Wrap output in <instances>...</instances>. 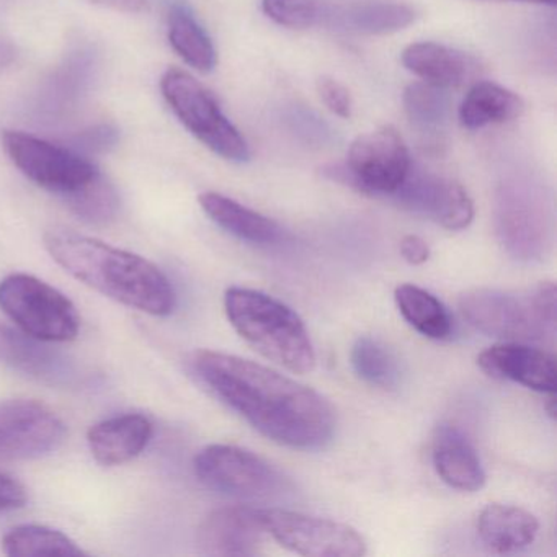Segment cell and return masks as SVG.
Returning a JSON list of instances; mask_svg holds the SVG:
<instances>
[{
    "label": "cell",
    "instance_id": "603a6c76",
    "mask_svg": "<svg viewBox=\"0 0 557 557\" xmlns=\"http://www.w3.org/2000/svg\"><path fill=\"white\" fill-rule=\"evenodd\" d=\"M169 44L198 73H211L216 67L213 41L184 5H174L169 12Z\"/></svg>",
    "mask_w": 557,
    "mask_h": 557
},
{
    "label": "cell",
    "instance_id": "3957f363",
    "mask_svg": "<svg viewBox=\"0 0 557 557\" xmlns=\"http://www.w3.org/2000/svg\"><path fill=\"white\" fill-rule=\"evenodd\" d=\"M224 311L234 331L267 360L295 374L314 370L318 358L308 327L285 302L233 286L224 295Z\"/></svg>",
    "mask_w": 557,
    "mask_h": 557
},
{
    "label": "cell",
    "instance_id": "d4e9b609",
    "mask_svg": "<svg viewBox=\"0 0 557 557\" xmlns=\"http://www.w3.org/2000/svg\"><path fill=\"white\" fill-rule=\"evenodd\" d=\"M337 24L355 34L387 35L404 30L416 21V11L396 2L350 5L337 14Z\"/></svg>",
    "mask_w": 557,
    "mask_h": 557
},
{
    "label": "cell",
    "instance_id": "4fadbf2b",
    "mask_svg": "<svg viewBox=\"0 0 557 557\" xmlns=\"http://www.w3.org/2000/svg\"><path fill=\"white\" fill-rule=\"evenodd\" d=\"M48 342L32 337L21 329L0 324V361L18 373L51 387L76 386L81 371L76 361Z\"/></svg>",
    "mask_w": 557,
    "mask_h": 557
},
{
    "label": "cell",
    "instance_id": "2e32d148",
    "mask_svg": "<svg viewBox=\"0 0 557 557\" xmlns=\"http://www.w3.org/2000/svg\"><path fill=\"white\" fill-rule=\"evenodd\" d=\"M400 58L407 71L443 89L468 86L481 74V64L471 54L432 41L409 45Z\"/></svg>",
    "mask_w": 557,
    "mask_h": 557
},
{
    "label": "cell",
    "instance_id": "277c9868",
    "mask_svg": "<svg viewBox=\"0 0 557 557\" xmlns=\"http://www.w3.org/2000/svg\"><path fill=\"white\" fill-rule=\"evenodd\" d=\"M556 285L543 282L524 293L474 288L462 293V318L482 334L505 342H553L556 337Z\"/></svg>",
    "mask_w": 557,
    "mask_h": 557
},
{
    "label": "cell",
    "instance_id": "484cf974",
    "mask_svg": "<svg viewBox=\"0 0 557 557\" xmlns=\"http://www.w3.org/2000/svg\"><path fill=\"white\" fill-rule=\"evenodd\" d=\"M2 549L12 557L84 556V550L61 531L40 524H22L5 534Z\"/></svg>",
    "mask_w": 557,
    "mask_h": 557
},
{
    "label": "cell",
    "instance_id": "e575fe53",
    "mask_svg": "<svg viewBox=\"0 0 557 557\" xmlns=\"http://www.w3.org/2000/svg\"><path fill=\"white\" fill-rule=\"evenodd\" d=\"M523 2H536V4L556 5V0H523Z\"/></svg>",
    "mask_w": 557,
    "mask_h": 557
},
{
    "label": "cell",
    "instance_id": "f546056e",
    "mask_svg": "<svg viewBox=\"0 0 557 557\" xmlns=\"http://www.w3.org/2000/svg\"><path fill=\"white\" fill-rule=\"evenodd\" d=\"M262 11L270 21L293 30H305L321 17L315 0H262Z\"/></svg>",
    "mask_w": 557,
    "mask_h": 557
},
{
    "label": "cell",
    "instance_id": "7c38bea8",
    "mask_svg": "<svg viewBox=\"0 0 557 557\" xmlns=\"http://www.w3.org/2000/svg\"><path fill=\"white\" fill-rule=\"evenodd\" d=\"M391 197L412 213L422 214L448 231H462L474 220L471 197L458 182L410 169L404 184Z\"/></svg>",
    "mask_w": 557,
    "mask_h": 557
},
{
    "label": "cell",
    "instance_id": "6da1fadb",
    "mask_svg": "<svg viewBox=\"0 0 557 557\" xmlns=\"http://www.w3.org/2000/svg\"><path fill=\"white\" fill-rule=\"evenodd\" d=\"M194 376L263 436L295 449H321L334 438V407L311 387L256 361L223 351L188 358Z\"/></svg>",
    "mask_w": 557,
    "mask_h": 557
},
{
    "label": "cell",
    "instance_id": "8fae6325",
    "mask_svg": "<svg viewBox=\"0 0 557 557\" xmlns=\"http://www.w3.org/2000/svg\"><path fill=\"white\" fill-rule=\"evenodd\" d=\"M66 425L34 399L0 400V459H35L60 448Z\"/></svg>",
    "mask_w": 557,
    "mask_h": 557
},
{
    "label": "cell",
    "instance_id": "ac0fdd59",
    "mask_svg": "<svg viewBox=\"0 0 557 557\" xmlns=\"http://www.w3.org/2000/svg\"><path fill=\"white\" fill-rule=\"evenodd\" d=\"M436 474L449 487L461 492H478L485 485L481 459L461 430L442 425L436 430L432 449Z\"/></svg>",
    "mask_w": 557,
    "mask_h": 557
},
{
    "label": "cell",
    "instance_id": "52a82bcc",
    "mask_svg": "<svg viewBox=\"0 0 557 557\" xmlns=\"http://www.w3.org/2000/svg\"><path fill=\"white\" fill-rule=\"evenodd\" d=\"M412 169L409 149L393 126L363 133L351 143L347 164L324 168V175L361 194L393 195Z\"/></svg>",
    "mask_w": 557,
    "mask_h": 557
},
{
    "label": "cell",
    "instance_id": "d6986e66",
    "mask_svg": "<svg viewBox=\"0 0 557 557\" xmlns=\"http://www.w3.org/2000/svg\"><path fill=\"white\" fill-rule=\"evenodd\" d=\"M482 543L497 554L517 553L536 540L540 521L517 505L488 504L475 524Z\"/></svg>",
    "mask_w": 557,
    "mask_h": 557
},
{
    "label": "cell",
    "instance_id": "5b68a950",
    "mask_svg": "<svg viewBox=\"0 0 557 557\" xmlns=\"http://www.w3.org/2000/svg\"><path fill=\"white\" fill-rule=\"evenodd\" d=\"M0 309L18 329L48 344H64L79 334L74 302L37 276L14 273L0 282Z\"/></svg>",
    "mask_w": 557,
    "mask_h": 557
},
{
    "label": "cell",
    "instance_id": "ffe728a7",
    "mask_svg": "<svg viewBox=\"0 0 557 557\" xmlns=\"http://www.w3.org/2000/svg\"><path fill=\"white\" fill-rule=\"evenodd\" d=\"M198 201L213 223L237 239L259 246H270L282 240L283 230L275 221L237 203L233 198L207 191L198 197Z\"/></svg>",
    "mask_w": 557,
    "mask_h": 557
},
{
    "label": "cell",
    "instance_id": "4316f807",
    "mask_svg": "<svg viewBox=\"0 0 557 557\" xmlns=\"http://www.w3.org/2000/svg\"><path fill=\"white\" fill-rule=\"evenodd\" d=\"M404 110L416 128L436 132L448 122L451 100L443 87L429 83H413L404 90Z\"/></svg>",
    "mask_w": 557,
    "mask_h": 557
},
{
    "label": "cell",
    "instance_id": "7a4b0ae2",
    "mask_svg": "<svg viewBox=\"0 0 557 557\" xmlns=\"http://www.w3.org/2000/svg\"><path fill=\"white\" fill-rule=\"evenodd\" d=\"M44 240L58 265L100 295L156 318H168L174 312L171 280L141 256L66 227H53Z\"/></svg>",
    "mask_w": 557,
    "mask_h": 557
},
{
    "label": "cell",
    "instance_id": "8992f818",
    "mask_svg": "<svg viewBox=\"0 0 557 557\" xmlns=\"http://www.w3.org/2000/svg\"><path fill=\"white\" fill-rule=\"evenodd\" d=\"M162 96L182 125L210 151L226 161L247 162L249 146L221 112L213 94L185 71L171 67L161 79Z\"/></svg>",
    "mask_w": 557,
    "mask_h": 557
},
{
    "label": "cell",
    "instance_id": "44dd1931",
    "mask_svg": "<svg viewBox=\"0 0 557 557\" xmlns=\"http://www.w3.org/2000/svg\"><path fill=\"white\" fill-rule=\"evenodd\" d=\"M520 96L487 81H475L459 107V122L465 128L481 129L500 125L523 115Z\"/></svg>",
    "mask_w": 557,
    "mask_h": 557
},
{
    "label": "cell",
    "instance_id": "7402d4cb",
    "mask_svg": "<svg viewBox=\"0 0 557 557\" xmlns=\"http://www.w3.org/2000/svg\"><path fill=\"white\" fill-rule=\"evenodd\" d=\"M397 309L410 327L432 341H445L451 335L453 321L448 309L432 293L404 283L394 292Z\"/></svg>",
    "mask_w": 557,
    "mask_h": 557
},
{
    "label": "cell",
    "instance_id": "836d02e7",
    "mask_svg": "<svg viewBox=\"0 0 557 557\" xmlns=\"http://www.w3.org/2000/svg\"><path fill=\"white\" fill-rule=\"evenodd\" d=\"M103 9H112L123 14H143L148 11V0H89Z\"/></svg>",
    "mask_w": 557,
    "mask_h": 557
},
{
    "label": "cell",
    "instance_id": "5bb4252c",
    "mask_svg": "<svg viewBox=\"0 0 557 557\" xmlns=\"http://www.w3.org/2000/svg\"><path fill=\"white\" fill-rule=\"evenodd\" d=\"M478 364L494 380L511 381L537 393L556 394V357L550 351L521 342H504L482 351Z\"/></svg>",
    "mask_w": 557,
    "mask_h": 557
},
{
    "label": "cell",
    "instance_id": "cb8c5ba5",
    "mask_svg": "<svg viewBox=\"0 0 557 557\" xmlns=\"http://www.w3.org/2000/svg\"><path fill=\"white\" fill-rule=\"evenodd\" d=\"M500 236L518 259H534L544 252L546 246V224L543 218L531 210L528 203L517 200L502 205Z\"/></svg>",
    "mask_w": 557,
    "mask_h": 557
},
{
    "label": "cell",
    "instance_id": "1f68e13d",
    "mask_svg": "<svg viewBox=\"0 0 557 557\" xmlns=\"http://www.w3.org/2000/svg\"><path fill=\"white\" fill-rule=\"evenodd\" d=\"M28 500L25 485L12 475L0 472V511H11L24 507Z\"/></svg>",
    "mask_w": 557,
    "mask_h": 557
},
{
    "label": "cell",
    "instance_id": "30bf717a",
    "mask_svg": "<svg viewBox=\"0 0 557 557\" xmlns=\"http://www.w3.org/2000/svg\"><path fill=\"white\" fill-rule=\"evenodd\" d=\"M267 536L299 556L360 557L367 541L350 524L285 508H257Z\"/></svg>",
    "mask_w": 557,
    "mask_h": 557
},
{
    "label": "cell",
    "instance_id": "d6a6232c",
    "mask_svg": "<svg viewBox=\"0 0 557 557\" xmlns=\"http://www.w3.org/2000/svg\"><path fill=\"white\" fill-rule=\"evenodd\" d=\"M400 256L410 265H422L430 259V247L422 237L409 236L400 240Z\"/></svg>",
    "mask_w": 557,
    "mask_h": 557
},
{
    "label": "cell",
    "instance_id": "4dcf8cb0",
    "mask_svg": "<svg viewBox=\"0 0 557 557\" xmlns=\"http://www.w3.org/2000/svg\"><path fill=\"white\" fill-rule=\"evenodd\" d=\"M318 92L324 106L334 115L341 116V119H350L354 102H351L350 92L338 81L332 79V77H321L318 81Z\"/></svg>",
    "mask_w": 557,
    "mask_h": 557
},
{
    "label": "cell",
    "instance_id": "f1b7e54d",
    "mask_svg": "<svg viewBox=\"0 0 557 557\" xmlns=\"http://www.w3.org/2000/svg\"><path fill=\"white\" fill-rule=\"evenodd\" d=\"M64 200L79 220L90 224L110 223L120 211L119 194L102 174Z\"/></svg>",
    "mask_w": 557,
    "mask_h": 557
},
{
    "label": "cell",
    "instance_id": "e0dca14e",
    "mask_svg": "<svg viewBox=\"0 0 557 557\" xmlns=\"http://www.w3.org/2000/svg\"><path fill=\"white\" fill-rule=\"evenodd\" d=\"M154 426L141 413H123L96 423L87 433L90 453L103 466L132 461L151 442Z\"/></svg>",
    "mask_w": 557,
    "mask_h": 557
},
{
    "label": "cell",
    "instance_id": "83f0119b",
    "mask_svg": "<svg viewBox=\"0 0 557 557\" xmlns=\"http://www.w3.org/2000/svg\"><path fill=\"white\" fill-rule=\"evenodd\" d=\"M350 358L355 373L371 386L381 389H394L399 386V363L381 342L371 337L358 338L351 348Z\"/></svg>",
    "mask_w": 557,
    "mask_h": 557
},
{
    "label": "cell",
    "instance_id": "ba28073f",
    "mask_svg": "<svg viewBox=\"0 0 557 557\" xmlns=\"http://www.w3.org/2000/svg\"><path fill=\"white\" fill-rule=\"evenodd\" d=\"M194 468L205 487L227 497L267 500L278 497L286 488L278 469L239 446H207L198 453Z\"/></svg>",
    "mask_w": 557,
    "mask_h": 557
},
{
    "label": "cell",
    "instance_id": "9a60e30c",
    "mask_svg": "<svg viewBox=\"0 0 557 557\" xmlns=\"http://www.w3.org/2000/svg\"><path fill=\"white\" fill-rule=\"evenodd\" d=\"M265 536L257 508L226 507L205 518L198 528L197 543L208 556H257Z\"/></svg>",
    "mask_w": 557,
    "mask_h": 557
},
{
    "label": "cell",
    "instance_id": "9c48e42d",
    "mask_svg": "<svg viewBox=\"0 0 557 557\" xmlns=\"http://www.w3.org/2000/svg\"><path fill=\"white\" fill-rule=\"evenodd\" d=\"M2 146L28 181L63 198L76 194L100 175L89 159L28 133L5 129Z\"/></svg>",
    "mask_w": 557,
    "mask_h": 557
}]
</instances>
